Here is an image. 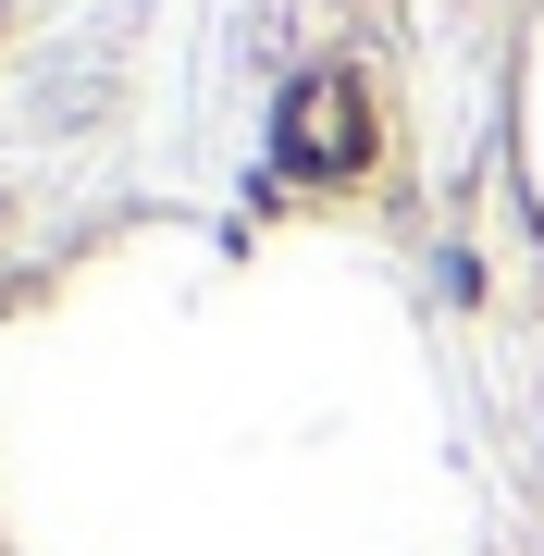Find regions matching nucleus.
Returning a JSON list of instances; mask_svg holds the SVG:
<instances>
[{
  "label": "nucleus",
  "instance_id": "1",
  "mask_svg": "<svg viewBox=\"0 0 544 556\" xmlns=\"http://www.w3.org/2000/svg\"><path fill=\"white\" fill-rule=\"evenodd\" d=\"M273 149H284V174H309V186L359 174V161H371V112H359V87H346V75H309V87H284V124H273Z\"/></svg>",
  "mask_w": 544,
  "mask_h": 556
}]
</instances>
